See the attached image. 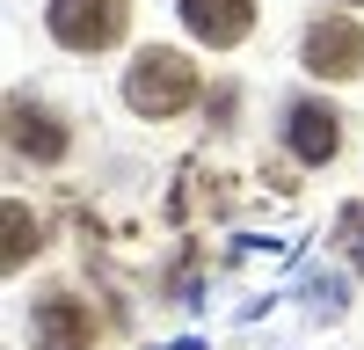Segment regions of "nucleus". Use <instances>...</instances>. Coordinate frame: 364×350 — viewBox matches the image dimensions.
Returning <instances> with one entry per match:
<instances>
[{
	"mask_svg": "<svg viewBox=\"0 0 364 350\" xmlns=\"http://www.w3.org/2000/svg\"><path fill=\"white\" fill-rule=\"evenodd\" d=\"M29 248H37V226H29L22 204H8V270H15V262H29Z\"/></svg>",
	"mask_w": 364,
	"mask_h": 350,
	"instance_id": "6e6552de",
	"label": "nucleus"
},
{
	"mask_svg": "<svg viewBox=\"0 0 364 350\" xmlns=\"http://www.w3.org/2000/svg\"><path fill=\"white\" fill-rule=\"evenodd\" d=\"M124 102L139 117H175V110H190L197 102V66L182 51L154 44V51H139L132 58V73H124Z\"/></svg>",
	"mask_w": 364,
	"mask_h": 350,
	"instance_id": "f257e3e1",
	"label": "nucleus"
},
{
	"mask_svg": "<svg viewBox=\"0 0 364 350\" xmlns=\"http://www.w3.org/2000/svg\"><path fill=\"white\" fill-rule=\"evenodd\" d=\"M306 73H321V80L364 73V29H357L350 15H321V22L306 29Z\"/></svg>",
	"mask_w": 364,
	"mask_h": 350,
	"instance_id": "7ed1b4c3",
	"label": "nucleus"
},
{
	"mask_svg": "<svg viewBox=\"0 0 364 350\" xmlns=\"http://www.w3.org/2000/svg\"><path fill=\"white\" fill-rule=\"evenodd\" d=\"M8 117H15V146H22L29 161H58V154H66V132H58V117H51V110L15 102Z\"/></svg>",
	"mask_w": 364,
	"mask_h": 350,
	"instance_id": "0eeeda50",
	"label": "nucleus"
},
{
	"mask_svg": "<svg viewBox=\"0 0 364 350\" xmlns=\"http://www.w3.org/2000/svg\"><path fill=\"white\" fill-rule=\"evenodd\" d=\"M44 22L66 51H109L132 22V0H51Z\"/></svg>",
	"mask_w": 364,
	"mask_h": 350,
	"instance_id": "f03ea898",
	"label": "nucleus"
},
{
	"mask_svg": "<svg viewBox=\"0 0 364 350\" xmlns=\"http://www.w3.org/2000/svg\"><path fill=\"white\" fill-rule=\"evenodd\" d=\"M182 22H190L197 44L226 51V44H240L255 29V0H182Z\"/></svg>",
	"mask_w": 364,
	"mask_h": 350,
	"instance_id": "39448f33",
	"label": "nucleus"
},
{
	"mask_svg": "<svg viewBox=\"0 0 364 350\" xmlns=\"http://www.w3.org/2000/svg\"><path fill=\"white\" fill-rule=\"evenodd\" d=\"M37 350H95V314H87L73 292H51V299H37Z\"/></svg>",
	"mask_w": 364,
	"mask_h": 350,
	"instance_id": "20e7f679",
	"label": "nucleus"
},
{
	"mask_svg": "<svg viewBox=\"0 0 364 350\" xmlns=\"http://www.w3.org/2000/svg\"><path fill=\"white\" fill-rule=\"evenodd\" d=\"M284 139H291V154H299V161H314V168H321V161H336V146H343V117L328 110V102H299Z\"/></svg>",
	"mask_w": 364,
	"mask_h": 350,
	"instance_id": "423d86ee",
	"label": "nucleus"
}]
</instances>
